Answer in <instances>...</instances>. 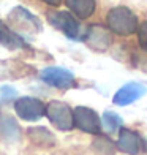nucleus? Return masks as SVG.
I'll list each match as a JSON object with an SVG mask.
<instances>
[{"label":"nucleus","mask_w":147,"mask_h":155,"mask_svg":"<svg viewBox=\"0 0 147 155\" xmlns=\"http://www.w3.org/2000/svg\"><path fill=\"white\" fill-rule=\"evenodd\" d=\"M119 150H122L128 155H136L141 149V138L138 133L130 128H120L119 130V141H117Z\"/></svg>","instance_id":"obj_10"},{"label":"nucleus","mask_w":147,"mask_h":155,"mask_svg":"<svg viewBox=\"0 0 147 155\" xmlns=\"http://www.w3.org/2000/svg\"><path fill=\"white\" fill-rule=\"evenodd\" d=\"M136 33H138V43H139V46H141V49L144 52H147V21H144V22L139 24Z\"/></svg>","instance_id":"obj_17"},{"label":"nucleus","mask_w":147,"mask_h":155,"mask_svg":"<svg viewBox=\"0 0 147 155\" xmlns=\"http://www.w3.org/2000/svg\"><path fill=\"white\" fill-rule=\"evenodd\" d=\"M73 119H74V125L79 130L90 133V135H98L101 130V122L98 114L86 106H78L73 111Z\"/></svg>","instance_id":"obj_7"},{"label":"nucleus","mask_w":147,"mask_h":155,"mask_svg":"<svg viewBox=\"0 0 147 155\" xmlns=\"http://www.w3.org/2000/svg\"><path fill=\"white\" fill-rule=\"evenodd\" d=\"M0 45H3L5 48L11 49V51L29 48V45L25 43V40L21 35H18L13 29H10L3 21H0Z\"/></svg>","instance_id":"obj_11"},{"label":"nucleus","mask_w":147,"mask_h":155,"mask_svg":"<svg viewBox=\"0 0 147 155\" xmlns=\"http://www.w3.org/2000/svg\"><path fill=\"white\" fill-rule=\"evenodd\" d=\"M46 116L51 120L54 127H57L62 131H68L74 127V119H73V111L70 109V106L64 101L52 100L51 103H47L46 106Z\"/></svg>","instance_id":"obj_2"},{"label":"nucleus","mask_w":147,"mask_h":155,"mask_svg":"<svg viewBox=\"0 0 147 155\" xmlns=\"http://www.w3.org/2000/svg\"><path fill=\"white\" fill-rule=\"evenodd\" d=\"M103 125L109 133H114L117 130H120V125H122V119L119 117L116 112L113 111H106L103 114Z\"/></svg>","instance_id":"obj_16"},{"label":"nucleus","mask_w":147,"mask_h":155,"mask_svg":"<svg viewBox=\"0 0 147 155\" xmlns=\"http://www.w3.org/2000/svg\"><path fill=\"white\" fill-rule=\"evenodd\" d=\"M2 94H3L5 100H10V98H13V97L16 95L15 89H11V87H2Z\"/></svg>","instance_id":"obj_18"},{"label":"nucleus","mask_w":147,"mask_h":155,"mask_svg":"<svg viewBox=\"0 0 147 155\" xmlns=\"http://www.w3.org/2000/svg\"><path fill=\"white\" fill-rule=\"evenodd\" d=\"M21 138V128L11 117L0 119V139L5 143H16Z\"/></svg>","instance_id":"obj_13"},{"label":"nucleus","mask_w":147,"mask_h":155,"mask_svg":"<svg viewBox=\"0 0 147 155\" xmlns=\"http://www.w3.org/2000/svg\"><path fill=\"white\" fill-rule=\"evenodd\" d=\"M145 92H147V89L142 86V84L128 82V84H125L123 87H120L116 92L113 101H114V104H117V106H127V104L139 100Z\"/></svg>","instance_id":"obj_9"},{"label":"nucleus","mask_w":147,"mask_h":155,"mask_svg":"<svg viewBox=\"0 0 147 155\" xmlns=\"http://www.w3.org/2000/svg\"><path fill=\"white\" fill-rule=\"evenodd\" d=\"M15 111L21 119L29 120V122H35L46 114V106L38 100V98L22 97V98H18L16 100Z\"/></svg>","instance_id":"obj_5"},{"label":"nucleus","mask_w":147,"mask_h":155,"mask_svg":"<svg viewBox=\"0 0 147 155\" xmlns=\"http://www.w3.org/2000/svg\"><path fill=\"white\" fill-rule=\"evenodd\" d=\"M0 155H2V153H0Z\"/></svg>","instance_id":"obj_20"},{"label":"nucleus","mask_w":147,"mask_h":155,"mask_svg":"<svg viewBox=\"0 0 147 155\" xmlns=\"http://www.w3.org/2000/svg\"><path fill=\"white\" fill-rule=\"evenodd\" d=\"M41 2H44L49 6H59L62 2H64V0H41Z\"/></svg>","instance_id":"obj_19"},{"label":"nucleus","mask_w":147,"mask_h":155,"mask_svg":"<svg viewBox=\"0 0 147 155\" xmlns=\"http://www.w3.org/2000/svg\"><path fill=\"white\" fill-rule=\"evenodd\" d=\"M84 41L86 45L93 49V51H98V52H103V51H108L113 45V32H111L106 24H92L87 29L86 32V37H84Z\"/></svg>","instance_id":"obj_4"},{"label":"nucleus","mask_w":147,"mask_h":155,"mask_svg":"<svg viewBox=\"0 0 147 155\" xmlns=\"http://www.w3.org/2000/svg\"><path fill=\"white\" fill-rule=\"evenodd\" d=\"M29 135H30V139L33 141V143H37L40 146L54 144L52 133H49L46 128H32V130H29Z\"/></svg>","instance_id":"obj_15"},{"label":"nucleus","mask_w":147,"mask_h":155,"mask_svg":"<svg viewBox=\"0 0 147 155\" xmlns=\"http://www.w3.org/2000/svg\"><path fill=\"white\" fill-rule=\"evenodd\" d=\"M67 8L78 19H89L96 11V0H65Z\"/></svg>","instance_id":"obj_12"},{"label":"nucleus","mask_w":147,"mask_h":155,"mask_svg":"<svg viewBox=\"0 0 147 155\" xmlns=\"http://www.w3.org/2000/svg\"><path fill=\"white\" fill-rule=\"evenodd\" d=\"M104 24L113 32V35H119V37H131L138 32L139 21L136 13L131 8L125 5H117L108 10L106 16H104Z\"/></svg>","instance_id":"obj_1"},{"label":"nucleus","mask_w":147,"mask_h":155,"mask_svg":"<svg viewBox=\"0 0 147 155\" xmlns=\"http://www.w3.org/2000/svg\"><path fill=\"white\" fill-rule=\"evenodd\" d=\"M47 21L57 30L65 33L70 40H79L81 25L71 11H51L47 15Z\"/></svg>","instance_id":"obj_3"},{"label":"nucleus","mask_w":147,"mask_h":155,"mask_svg":"<svg viewBox=\"0 0 147 155\" xmlns=\"http://www.w3.org/2000/svg\"><path fill=\"white\" fill-rule=\"evenodd\" d=\"M29 70L27 65H22L18 60H0V78L5 79H16V78H22L27 74L25 71Z\"/></svg>","instance_id":"obj_14"},{"label":"nucleus","mask_w":147,"mask_h":155,"mask_svg":"<svg viewBox=\"0 0 147 155\" xmlns=\"http://www.w3.org/2000/svg\"><path fill=\"white\" fill-rule=\"evenodd\" d=\"M40 78L46 84L57 89H70V87H74L76 84L74 74L70 70L62 67H47L40 73Z\"/></svg>","instance_id":"obj_6"},{"label":"nucleus","mask_w":147,"mask_h":155,"mask_svg":"<svg viewBox=\"0 0 147 155\" xmlns=\"http://www.w3.org/2000/svg\"><path fill=\"white\" fill-rule=\"evenodd\" d=\"M10 22L15 25V29L25 32V33H35L41 30V24L40 19L35 18L29 10L22 8V6H16L15 10L10 13Z\"/></svg>","instance_id":"obj_8"}]
</instances>
